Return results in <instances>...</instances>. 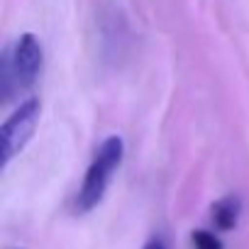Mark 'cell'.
Here are the masks:
<instances>
[{
  "label": "cell",
  "instance_id": "cell-4",
  "mask_svg": "<svg viewBox=\"0 0 249 249\" xmlns=\"http://www.w3.org/2000/svg\"><path fill=\"white\" fill-rule=\"evenodd\" d=\"M239 210H242V205H239V198H234V196L217 200L213 205V225L220 232H230L239 220Z\"/></svg>",
  "mask_w": 249,
  "mask_h": 249
},
{
  "label": "cell",
  "instance_id": "cell-2",
  "mask_svg": "<svg viewBox=\"0 0 249 249\" xmlns=\"http://www.w3.org/2000/svg\"><path fill=\"white\" fill-rule=\"evenodd\" d=\"M42 115V103L37 98H27L3 124L0 130V152H3V166H8L32 140Z\"/></svg>",
  "mask_w": 249,
  "mask_h": 249
},
{
  "label": "cell",
  "instance_id": "cell-6",
  "mask_svg": "<svg viewBox=\"0 0 249 249\" xmlns=\"http://www.w3.org/2000/svg\"><path fill=\"white\" fill-rule=\"evenodd\" d=\"M144 249H169V247H166V242H164V239H152V242H147V244H144Z\"/></svg>",
  "mask_w": 249,
  "mask_h": 249
},
{
  "label": "cell",
  "instance_id": "cell-1",
  "mask_svg": "<svg viewBox=\"0 0 249 249\" xmlns=\"http://www.w3.org/2000/svg\"><path fill=\"white\" fill-rule=\"evenodd\" d=\"M122 154H124V144H122V140L117 135L107 137L98 147V152H95V157H93V161H90V166L86 171L83 186H81V191L76 196V210L78 213H88L103 200L112 174L122 164Z\"/></svg>",
  "mask_w": 249,
  "mask_h": 249
},
{
  "label": "cell",
  "instance_id": "cell-5",
  "mask_svg": "<svg viewBox=\"0 0 249 249\" xmlns=\"http://www.w3.org/2000/svg\"><path fill=\"white\" fill-rule=\"evenodd\" d=\"M193 247L196 249H222V242L208 230H196L193 232Z\"/></svg>",
  "mask_w": 249,
  "mask_h": 249
},
{
  "label": "cell",
  "instance_id": "cell-3",
  "mask_svg": "<svg viewBox=\"0 0 249 249\" xmlns=\"http://www.w3.org/2000/svg\"><path fill=\"white\" fill-rule=\"evenodd\" d=\"M42 71V44L32 32L20 35L13 52L5 59V88L15 83L18 88H30Z\"/></svg>",
  "mask_w": 249,
  "mask_h": 249
}]
</instances>
